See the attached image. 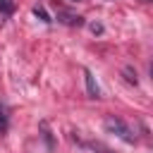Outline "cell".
Returning a JSON list of instances; mask_svg holds the SVG:
<instances>
[{"label": "cell", "mask_w": 153, "mask_h": 153, "mask_svg": "<svg viewBox=\"0 0 153 153\" xmlns=\"http://www.w3.org/2000/svg\"><path fill=\"white\" fill-rule=\"evenodd\" d=\"M105 129H108L110 134H115L117 139H122L124 143H134V141H136V136L131 134L129 124H127L122 117H117V115H108V117H105Z\"/></svg>", "instance_id": "cell-1"}, {"label": "cell", "mask_w": 153, "mask_h": 153, "mask_svg": "<svg viewBox=\"0 0 153 153\" xmlns=\"http://www.w3.org/2000/svg\"><path fill=\"white\" fill-rule=\"evenodd\" d=\"M57 22H62V24H67V26H81V24H84V17H79V14L60 7V10H57Z\"/></svg>", "instance_id": "cell-2"}, {"label": "cell", "mask_w": 153, "mask_h": 153, "mask_svg": "<svg viewBox=\"0 0 153 153\" xmlns=\"http://www.w3.org/2000/svg\"><path fill=\"white\" fill-rule=\"evenodd\" d=\"M84 81H86V93H88V98H100V88H98L96 76H93L91 69H84Z\"/></svg>", "instance_id": "cell-3"}, {"label": "cell", "mask_w": 153, "mask_h": 153, "mask_svg": "<svg viewBox=\"0 0 153 153\" xmlns=\"http://www.w3.org/2000/svg\"><path fill=\"white\" fill-rule=\"evenodd\" d=\"M12 12H14V2L12 0H0V22L10 19Z\"/></svg>", "instance_id": "cell-4"}, {"label": "cell", "mask_w": 153, "mask_h": 153, "mask_svg": "<svg viewBox=\"0 0 153 153\" xmlns=\"http://www.w3.org/2000/svg\"><path fill=\"white\" fill-rule=\"evenodd\" d=\"M33 14H36L41 22H45V24H50V22H53V17L45 12V7H43V5H36V7H33Z\"/></svg>", "instance_id": "cell-5"}, {"label": "cell", "mask_w": 153, "mask_h": 153, "mask_svg": "<svg viewBox=\"0 0 153 153\" xmlns=\"http://www.w3.org/2000/svg\"><path fill=\"white\" fill-rule=\"evenodd\" d=\"M122 74H124V79H127V84H139V76H136V69H131V67H124L122 69Z\"/></svg>", "instance_id": "cell-6"}, {"label": "cell", "mask_w": 153, "mask_h": 153, "mask_svg": "<svg viewBox=\"0 0 153 153\" xmlns=\"http://www.w3.org/2000/svg\"><path fill=\"white\" fill-rule=\"evenodd\" d=\"M5 131H7V110L0 108V134H5Z\"/></svg>", "instance_id": "cell-7"}, {"label": "cell", "mask_w": 153, "mask_h": 153, "mask_svg": "<svg viewBox=\"0 0 153 153\" xmlns=\"http://www.w3.org/2000/svg\"><path fill=\"white\" fill-rule=\"evenodd\" d=\"M91 31H93V33H103V26H100V24H91Z\"/></svg>", "instance_id": "cell-8"}, {"label": "cell", "mask_w": 153, "mask_h": 153, "mask_svg": "<svg viewBox=\"0 0 153 153\" xmlns=\"http://www.w3.org/2000/svg\"><path fill=\"white\" fill-rule=\"evenodd\" d=\"M143 2H151V0H143Z\"/></svg>", "instance_id": "cell-9"}]
</instances>
